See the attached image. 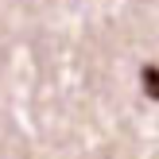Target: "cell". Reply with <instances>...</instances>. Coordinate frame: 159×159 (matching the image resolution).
<instances>
[{
  "mask_svg": "<svg viewBox=\"0 0 159 159\" xmlns=\"http://www.w3.org/2000/svg\"><path fill=\"white\" fill-rule=\"evenodd\" d=\"M140 85H144V93L152 101H159V66L155 62H148V66L140 70Z\"/></svg>",
  "mask_w": 159,
  "mask_h": 159,
  "instance_id": "obj_1",
  "label": "cell"
}]
</instances>
